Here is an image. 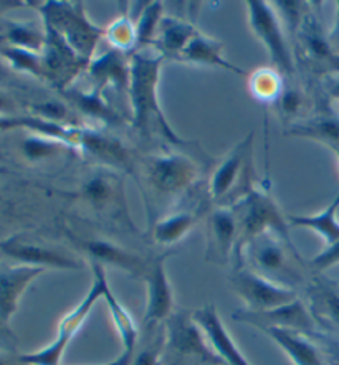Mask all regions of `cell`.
<instances>
[{"label":"cell","instance_id":"10","mask_svg":"<svg viewBox=\"0 0 339 365\" xmlns=\"http://www.w3.org/2000/svg\"><path fill=\"white\" fill-rule=\"evenodd\" d=\"M252 144L253 133L247 135L242 143L237 144L231 150V154L223 159V163L217 167L212 175L211 182V199L216 202H223L231 199L238 187L243 192L245 187L252 192L253 187L250 185V179H245L248 174H253L252 169ZM245 197V192H243Z\"/></svg>","mask_w":339,"mask_h":365},{"label":"cell","instance_id":"15","mask_svg":"<svg viewBox=\"0 0 339 365\" xmlns=\"http://www.w3.org/2000/svg\"><path fill=\"white\" fill-rule=\"evenodd\" d=\"M0 252L7 257L17 259L20 264L39 266V268L56 269H80L81 263L71 255L64 253L59 248L45 247L41 243L29 242L22 237L10 238L0 243Z\"/></svg>","mask_w":339,"mask_h":365},{"label":"cell","instance_id":"28","mask_svg":"<svg viewBox=\"0 0 339 365\" xmlns=\"http://www.w3.org/2000/svg\"><path fill=\"white\" fill-rule=\"evenodd\" d=\"M196 217L191 212L174 213L164 220L156 223L154 240L161 245H174L184 238L187 232L194 227Z\"/></svg>","mask_w":339,"mask_h":365},{"label":"cell","instance_id":"34","mask_svg":"<svg viewBox=\"0 0 339 365\" xmlns=\"http://www.w3.org/2000/svg\"><path fill=\"white\" fill-rule=\"evenodd\" d=\"M7 38L12 46L35 51V53L44 51L45 46V32H39L29 25H12L7 32Z\"/></svg>","mask_w":339,"mask_h":365},{"label":"cell","instance_id":"12","mask_svg":"<svg viewBox=\"0 0 339 365\" xmlns=\"http://www.w3.org/2000/svg\"><path fill=\"white\" fill-rule=\"evenodd\" d=\"M164 264L166 255H159L148 262L144 273V281L148 284V302H146L143 324L148 329L164 324L174 312V293Z\"/></svg>","mask_w":339,"mask_h":365},{"label":"cell","instance_id":"36","mask_svg":"<svg viewBox=\"0 0 339 365\" xmlns=\"http://www.w3.org/2000/svg\"><path fill=\"white\" fill-rule=\"evenodd\" d=\"M113 185L109 179L103 175H96L90 179L83 187V195L85 199L95 207H104V203H108L113 197Z\"/></svg>","mask_w":339,"mask_h":365},{"label":"cell","instance_id":"13","mask_svg":"<svg viewBox=\"0 0 339 365\" xmlns=\"http://www.w3.org/2000/svg\"><path fill=\"white\" fill-rule=\"evenodd\" d=\"M197 175L196 164L179 154L158 155L148 164V179L159 194H181L194 184Z\"/></svg>","mask_w":339,"mask_h":365},{"label":"cell","instance_id":"18","mask_svg":"<svg viewBox=\"0 0 339 365\" xmlns=\"http://www.w3.org/2000/svg\"><path fill=\"white\" fill-rule=\"evenodd\" d=\"M194 319L197 324L202 327V331L206 332V336L213 347V351L217 352V356L222 359L226 365H250L247 359L243 357V354L240 352V349L236 346V342L232 341L231 334L226 329L223 322L218 316L216 306L207 304L201 307V309L192 311Z\"/></svg>","mask_w":339,"mask_h":365},{"label":"cell","instance_id":"37","mask_svg":"<svg viewBox=\"0 0 339 365\" xmlns=\"http://www.w3.org/2000/svg\"><path fill=\"white\" fill-rule=\"evenodd\" d=\"M65 144L61 143V140H56V139H51V138H46V139H41V138H30L27 143H25V153H27L29 158H45V155H51L54 154L55 149H60V145ZM68 145V144H65Z\"/></svg>","mask_w":339,"mask_h":365},{"label":"cell","instance_id":"33","mask_svg":"<svg viewBox=\"0 0 339 365\" xmlns=\"http://www.w3.org/2000/svg\"><path fill=\"white\" fill-rule=\"evenodd\" d=\"M131 20L133 19L128 17L116 19L104 32L109 43L114 46V50L126 51L136 46V25Z\"/></svg>","mask_w":339,"mask_h":365},{"label":"cell","instance_id":"7","mask_svg":"<svg viewBox=\"0 0 339 365\" xmlns=\"http://www.w3.org/2000/svg\"><path fill=\"white\" fill-rule=\"evenodd\" d=\"M231 281L236 293L242 298L245 306H247L245 307L247 311H270L298 299L296 289L273 283V281L255 273L253 269H250L245 264L233 268Z\"/></svg>","mask_w":339,"mask_h":365},{"label":"cell","instance_id":"32","mask_svg":"<svg viewBox=\"0 0 339 365\" xmlns=\"http://www.w3.org/2000/svg\"><path fill=\"white\" fill-rule=\"evenodd\" d=\"M66 96L70 98L71 103H75L83 113L88 114V116L100 118L106 123H111L114 119L113 111L106 106V103L101 100L100 90H93L88 93L71 90V91H66Z\"/></svg>","mask_w":339,"mask_h":365},{"label":"cell","instance_id":"5","mask_svg":"<svg viewBox=\"0 0 339 365\" xmlns=\"http://www.w3.org/2000/svg\"><path fill=\"white\" fill-rule=\"evenodd\" d=\"M45 25L54 29L73 51L83 60L91 63L93 51L104 32L88 20L81 2H46L41 7Z\"/></svg>","mask_w":339,"mask_h":365},{"label":"cell","instance_id":"45","mask_svg":"<svg viewBox=\"0 0 339 365\" xmlns=\"http://www.w3.org/2000/svg\"><path fill=\"white\" fill-rule=\"evenodd\" d=\"M336 153H338V158H339V149H338V150H336Z\"/></svg>","mask_w":339,"mask_h":365},{"label":"cell","instance_id":"42","mask_svg":"<svg viewBox=\"0 0 339 365\" xmlns=\"http://www.w3.org/2000/svg\"><path fill=\"white\" fill-rule=\"evenodd\" d=\"M15 109H17L15 103L0 93V116H15Z\"/></svg>","mask_w":339,"mask_h":365},{"label":"cell","instance_id":"24","mask_svg":"<svg viewBox=\"0 0 339 365\" xmlns=\"http://www.w3.org/2000/svg\"><path fill=\"white\" fill-rule=\"evenodd\" d=\"M103 299L106 302L109 314H111V319L114 322V326H116V331L123 342V351L119 354V357L126 362V365H129L136 352V346H138V337H139L138 326H136V322L131 317V314L128 312L126 307L119 302L116 296H114L111 288H109V284L104 288Z\"/></svg>","mask_w":339,"mask_h":365},{"label":"cell","instance_id":"43","mask_svg":"<svg viewBox=\"0 0 339 365\" xmlns=\"http://www.w3.org/2000/svg\"><path fill=\"white\" fill-rule=\"evenodd\" d=\"M7 76V73H5V68L2 66V63H0V78H5Z\"/></svg>","mask_w":339,"mask_h":365},{"label":"cell","instance_id":"26","mask_svg":"<svg viewBox=\"0 0 339 365\" xmlns=\"http://www.w3.org/2000/svg\"><path fill=\"white\" fill-rule=\"evenodd\" d=\"M197 34L199 32L191 24L182 22L179 19H163L156 34V45L163 53L177 58Z\"/></svg>","mask_w":339,"mask_h":365},{"label":"cell","instance_id":"38","mask_svg":"<svg viewBox=\"0 0 339 365\" xmlns=\"http://www.w3.org/2000/svg\"><path fill=\"white\" fill-rule=\"evenodd\" d=\"M35 111L40 114L41 119H45V121H50V123H55V124H60L59 121H61V119H65L68 116L65 104L55 103V101H46L41 104H36Z\"/></svg>","mask_w":339,"mask_h":365},{"label":"cell","instance_id":"9","mask_svg":"<svg viewBox=\"0 0 339 365\" xmlns=\"http://www.w3.org/2000/svg\"><path fill=\"white\" fill-rule=\"evenodd\" d=\"M232 319L257 327L260 331L275 327V329L293 331L313 337L323 336L320 331L321 327L318 326L315 317H313L310 309H308V304L300 298L290 302V304H285L270 311L253 312L247 309H240L233 312Z\"/></svg>","mask_w":339,"mask_h":365},{"label":"cell","instance_id":"30","mask_svg":"<svg viewBox=\"0 0 339 365\" xmlns=\"http://www.w3.org/2000/svg\"><path fill=\"white\" fill-rule=\"evenodd\" d=\"M151 329V327H149ZM153 337L148 339L144 347L139 351L136 349L134 356L129 365H159L161 359H163L164 352L168 351V336H166V326H154Z\"/></svg>","mask_w":339,"mask_h":365},{"label":"cell","instance_id":"4","mask_svg":"<svg viewBox=\"0 0 339 365\" xmlns=\"http://www.w3.org/2000/svg\"><path fill=\"white\" fill-rule=\"evenodd\" d=\"M236 205L233 212H236L238 222V240L233 258L238 257L248 242L265 233H275L283 238L286 243L293 245L290 238L288 220H285L278 207L265 192L253 189Z\"/></svg>","mask_w":339,"mask_h":365},{"label":"cell","instance_id":"1","mask_svg":"<svg viewBox=\"0 0 339 365\" xmlns=\"http://www.w3.org/2000/svg\"><path fill=\"white\" fill-rule=\"evenodd\" d=\"M163 53H151V51L136 50L129 58V100H131L134 129L141 133H148L151 124L158 123L166 138L171 143L186 145L172 131V128L166 121L158 101V83L161 65H163Z\"/></svg>","mask_w":339,"mask_h":365},{"label":"cell","instance_id":"17","mask_svg":"<svg viewBox=\"0 0 339 365\" xmlns=\"http://www.w3.org/2000/svg\"><path fill=\"white\" fill-rule=\"evenodd\" d=\"M238 222L233 208L218 207L208 217L207 259L227 263L236 255Z\"/></svg>","mask_w":339,"mask_h":365},{"label":"cell","instance_id":"29","mask_svg":"<svg viewBox=\"0 0 339 365\" xmlns=\"http://www.w3.org/2000/svg\"><path fill=\"white\" fill-rule=\"evenodd\" d=\"M281 86H283L281 75L273 68L255 71L250 78V90L260 101H278V98L281 96Z\"/></svg>","mask_w":339,"mask_h":365},{"label":"cell","instance_id":"14","mask_svg":"<svg viewBox=\"0 0 339 365\" xmlns=\"http://www.w3.org/2000/svg\"><path fill=\"white\" fill-rule=\"evenodd\" d=\"M44 76L55 85L64 86L70 83L86 65H90L81 56H78L70 45L61 36L45 25V46L41 51Z\"/></svg>","mask_w":339,"mask_h":365},{"label":"cell","instance_id":"6","mask_svg":"<svg viewBox=\"0 0 339 365\" xmlns=\"http://www.w3.org/2000/svg\"><path fill=\"white\" fill-rule=\"evenodd\" d=\"M248 24L253 35L268 51L271 68L281 76H293L295 60L273 7L265 0H248Z\"/></svg>","mask_w":339,"mask_h":365},{"label":"cell","instance_id":"11","mask_svg":"<svg viewBox=\"0 0 339 365\" xmlns=\"http://www.w3.org/2000/svg\"><path fill=\"white\" fill-rule=\"evenodd\" d=\"M263 334L283 351L293 365H333L339 361L335 344L326 341L325 336H305V334L285 329H263Z\"/></svg>","mask_w":339,"mask_h":365},{"label":"cell","instance_id":"22","mask_svg":"<svg viewBox=\"0 0 339 365\" xmlns=\"http://www.w3.org/2000/svg\"><path fill=\"white\" fill-rule=\"evenodd\" d=\"M222 48L223 45L221 41L211 38V36H206L203 34H197L194 38H192L182 53L177 56V60L189 61V63H197V65H211V66H221L223 70H228L232 73H237V75H245L243 70H240L238 66L232 65L231 61H227L222 56Z\"/></svg>","mask_w":339,"mask_h":365},{"label":"cell","instance_id":"16","mask_svg":"<svg viewBox=\"0 0 339 365\" xmlns=\"http://www.w3.org/2000/svg\"><path fill=\"white\" fill-rule=\"evenodd\" d=\"M44 271V268L29 264L0 268V324L9 327L10 317L17 311L22 294Z\"/></svg>","mask_w":339,"mask_h":365},{"label":"cell","instance_id":"3","mask_svg":"<svg viewBox=\"0 0 339 365\" xmlns=\"http://www.w3.org/2000/svg\"><path fill=\"white\" fill-rule=\"evenodd\" d=\"M93 268V283L91 288L88 289L85 298L81 299L80 304L68 312V314L60 321L59 331H56V337L54 342L49 346L36 351L32 354H24L20 356V361L27 365H61V359L66 351L68 344L71 342V339L75 337V334L81 329V326L85 324V321L90 316L93 307L100 299H103L104 288L108 286V278L104 266L98 263H91Z\"/></svg>","mask_w":339,"mask_h":365},{"label":"cell","instance_id":"19","mask_svg":"<svg viewBox=\"0 0 339 365\" xmlns=\"http://www.w3.org/2000/svg\"><path fill=\"white\" fill-rule=\"evenodd\" d=\"M296 34L308 61L315 66L316 71H339V56L313 15H305Z\"/></svg>","mask_w":339,"mask_h":365},{"label":"cell","instance_id":"27","mask_svg":"<svg viewBox=\"0 0 339 365\" xmlns=\"http://www.w3.org/2000/svg\"><path fill=\"white\" fill-rule=\"evenodd\" d=\"M339 208V192L330 205H328L321 213L316 215H308V217H288V223L291 227H305L310 230L320 233L325 238L326 247H331L339 242V222L336 218V212Z\"/></svg>","mask_w":339,"mask_h":365},{"label":"cell","instance_id":"20","mask_svg":"<svg viewBox=\"0 0 339 365\" xmlns=\"http://www.w3.org/2000/svg\"><path fill=\"white\" fill-rule=\"evenodd\" d=\"M80 247L91 258V263L101 266H114L133 276H144L148 263L136 253L128 252L106 240H83Z\"/></svg>","mask_w":339,"mask_h":365},{"label":"cell","instance_id":"35","mask_svg":"<svg viewBox=\"0 0 339 365\" xmlns=\"http://www.w3.org/2000/svg\"><path fill=\"white\" fill-rule=\"evenodd\" d=\"M2 55L17 68V70L34 73L36 76H44L41 55L35 53V51L17 48V46H7V48L2 50Z\"/></svg>","mask_w":339,"mask_h":365},{"label":"cell","instance_id":"23","mask_svg":"<svg viewBox=\"0 0 339 365\" xmlns=\"http://www.w3.org/2000/svg\"><path fill=\"white\" fill-rule=\"evenodd\" d=\"M78 148L85 149L86 153L95 155L103 163L109 165H131V158L126 148L121 144V140L109 138V135H103L95 131H86V129H80V140H78Z\"/></svg>","mask_w":339,"mask_h":365},{"label":"cell","instance_id":"25","mask_svg":"<svg viewBox=\"0 0 339 365\" xmlns=\"http://www.w3.org/2000/svg\"><path fill=\"white\" fill-rule=\"evenodd\" d=\"M90 76L96 86H106L111 83L119 90H128L129 86V60L123 51L111 50L101 58L91 61Z\"/></svg>","mask_w":339,"mask_h":365},{"label":"cell","instance_id":"44","mask_svg":"<svg viewBox=\"0 0 339 365\" xmlns=\"http://www.w3.org/2000/svg\"><path fill=\"white\" fill-rule=\"evenodd\" d=\"M333 95H335L338 100H339V83L336 85V88H335V91H333Z\"/></svg>","mask_w":339,"mask_h":365},{"label":"cell","instance_id":"31","mask_svg":"<svg viewBox=\"0 0 339 365\" xmlns=\"http://www.w3.org/2000/svg\"><path fill=\"white\" fill-rule=\"evenodd\" d=\"M161 14H163V4L161 2H151L148 7L143 9L138 24H136V48L143 50L144 45H149L153 41L156 30L163 20Z\"/></svg>","mask_w":339,"mask_h":365},{"label":"cell","instance_id":"8","mask_svg":"<svg viewBox=\"0 0 339 365\" xmlns=\"http://www.w3.org/2000/svg\"><path fill=\"white\" fill-rule=\"evenodd\" d=\"M164 326L168 336V351L181 357L197 359L203 364H223L208 342L206 332L196 322L192 312L174 311Z\"/></svg>","mask_w":339,"mask_h":365},{"label":"cell","instance_id":"41","mask_svg":"<svg viewBox=\"0 0 339 365\" xmlns=\"http://www.w3.org/2000/svg\"><path fill=\"white\" fill-rule=\"evenodd\" d=\"M14 346H15L14 334L9 331L7 326L0 324V349H4L5 352H12Z\"/></svg>","mask_w":339,"mask_h":365},{"label":"cell","instance_id":"2","mask_svg":"<svg viewBox=\"0 0 339 365\" xmlns=\"http://www.w3.org/2000/svg\"><path fill=\"white\" fill-rule=\"evenodd\" d=\"M295 262L303 263L293 245L286 243L278 235L265 233L245 245L236 258V266L245 264L273 283L295 289L303 281Z\"/></svg>","mask_w":339,"mask_h":365},{"label":"cell","instance_id":"21","mask_svg":"<svg viewBox=\"0 0 339 365\" xmlns=\"http://www.w3.org/2000/svg\"><path fill=\"white\" fill-rule=\"evenodd\" d=\"M308 309L320 327L339 329V293L325 281L315 279L308 286Z\"/></svg>","mask_w":339,"mask_h":365},{"label":"cell","instance_id":"39","mask_svg":"<svg viewBox=\"0 0 339 365\" xmlns=\"http://www.w3.org/2000/svg\"><path fill=\"white\" fill-rule=\"evenodd\" d=\"M338 263H339V242L331 245V247H326L325 252H321L318 257L311 259L310 266L316 271H325Z\"/></svg>","mask_w":339,"mask_h":365},{"label":"cell","instance_id":"40","mask_svg":"<svg viewBox=\"0 0 339 365\" xmlns=\"http://www.w3.org/2000/svg\"><path fill=\"white\" fill-rule=\"evenodd\" d=\"M278 104H280L281 113L290 118L300 111L301 104H303V98H301V95L296 90H290V91L281 93V96L278 98Z\"/></svg>","mask_w":339,"mask_h":365}]
</instances>
